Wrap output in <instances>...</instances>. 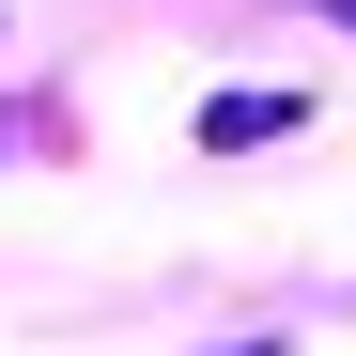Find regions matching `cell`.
<instances>
[{
  "mask_svg": "<svg viewBox=\"0 0 356 356\" xmlns=\"http://www.w3.org/2000/svg\"><path fill=\"white\" fill-rule=\"evenodd\" d=\"M325 16H341V31H356V0H325Z\"/></svg>",
  "mask_w": 356,
  "mask_h": 356,
  "instance_id": "277c9868",
  "label": "cell"
},
{
  "mask_svg": "<svg viewBox=\"0 0 356 356\" xmlns=\"http://www.w3.org/2000/svg\"><path fill=\"white\" fill-rule=\"evenodd\" d=\"M310 124V93H202V155H264Z\"/></svg>",
  "mask_w": 356,
  "mask_h": 356,
  "instance_id": "6da1fadb",
  "label": "cell"
},
{
  "mask_svg": "<svg viewBox=\"0 0 356 356\" xmlns=\"http://www.w3.org/2000/svg\"><path fill=\"white\" fill-rule=\"evenodd\" d=\"M217 356H294V341H217Z\"/></svg>",
  "mask_w": 356,
  "mask_h": 356,
  "instance_id": "3957f363",
  "label": "cell"
},
{
  "mask_svg": "<svg viewBox=\"0 0 356 356\" xmlns=\"http://www.w3.org/2000/svg\"><path fill=\"white\" fill-rule=\"evenodd\" d=\"M31 124H47V108H0V155H16V140H31Z\"/></svg>",
  "mask_w": 356,
  "mask_h": 356,
  "instance_id": "7a4b0ae2",
  "label": "cell"
}]
</instances>
